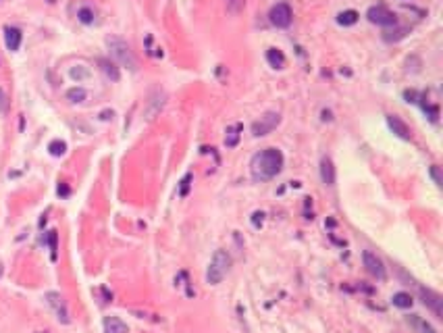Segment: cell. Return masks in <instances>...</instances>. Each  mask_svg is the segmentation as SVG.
<instances>
[{
    "instance_id": "obj_1",
    "label": "cell",
    "mask_w": 443,
    "mask_h": 333,
    "mask_svg": "<svg viewBox=\"0 0 443 333\" xmlns=\"http://www.w3.org/2000/svg\"><path fill=\"white\" fill-rule=\"evenodd\" d=\"M283 169V152L279 148H264L252 157L250 171L256 181H270Z\"/></svg>"
},
{
    "instance_id": "obj_2",
    "label": "cell",
    "mask_w": 443,
    "mask_h": 333,
    "mask_svg": "<svg viewBox=\"0 0 443 333\" xmlns=\"http://www.w3.org/2000/svg\"><path fill=\"white\" fill-rule=\"evenodd\" d=\"M106 46H108V50H111V57L119 65L131 69V71H135V69H137V60L134 57V52H131L129 44L123 40V38H116V36L106 38Z\"/></svg>"
},
{
    "instance_id": "obj_3",
    "label": "cell",
    "mask_w": 443,
    "mask_h": 333,
    "mask_svg": "<svg viewBox=\"0 0 443 333\" xmlns=\"http://www.w3.org/2000/svg\"><path fill=\"white\" fill-rule=\"evenodd\" d=\"M229 269H231V256L225 250H216L211 265L206 269V281L211 285H219L227 277Z\"/></svg>"
},
{
    "instance_id": "obj_4",
    "label": "cell",
    "mask_w": 443,
    "mask_h": 333,
    "mask_svg": "<svg viewBox=\"0 0 443 333\" xmlns=\"http://www.w3.org/2000/svg\"><path fill=\"white\" fill-rule=\"evenodd\" d=\"M269 21L273 23L275 27H289L291 21H293V13H291V6L287 2H277L273 9L269 13Z\"/></svg>"
},
{
    "instance_id": "obj_5",
    "label": "cell",
    "mask_w": 443,
    "mask_h": 333,
    "mask_svg": "<svg viewBox=\"0 0 443 333\" xmlns=\"http://www.w3.org/2000/svg\"><path fill=\"white\" fill-rule=\"evenodd\" d=\"M366 17L370 23H377V25H383V27H391V25H398V19L395 15L387 9L383 4H377V6H370Z\"/></svg>"
},
{
    "instance_id": "obj_6",
    "label": "cell",
    "mask_w": 443,
    "mask_h": 333,
    "mask_svg": "<svg viewBox=\"0 0 443 333\" xmlns=\"http://www.w3.org/2000/svg\"><path fill=\"white\" fill-rule=\"evenodd\" d=\"M279 121H281V117H279V113H264L258 121H254V123H252V134H254L256 137L269 136L270 131H273V129L279 125Z\"/></svg>"
},
{
    "instance_id": "obj_7",
    "label": "cell",
    "mask_w": 443,
    "mask_h": 333,
    "mask_svg": "<svg viewBox=\"0 0 443 333\" xmlns=\"http://www.w3.org/2000/svg\"><path fill=\"white\" fill-rule=\"evenodd\" d=\"M362 260H364V267H366V271L372 275V277H377L379 281H383L385 277H387V271H385V265H383V260H381L375 252H370L366 250L362 254Z\"/></svg>"
},
{
    "instance_id": "obj_8",
    "label": "cell",
    "mask_w": 443,
    "mask_h": 333,
    "mask_svg": "<svg viewBox=\"0 0 443 333\" xmlns=\"http://www.w3.org/2000/svg\"><path fill=\"white\" fill-rule=\"evenodd\" d=\"M46 300H48V304L54 308V313H57L58 321L60 323H69V313H67V306H65V300L60 296L58 292H48L46 294Z\"/></svg>"
},
{
    "instance_id": "obj_9",
    "label": "cell",
    "mask_w": 443,
    "mask_h": 333,
    "mask_svg": "<svg viewBox=\"0 0 443 333\" xmlns=\"http://www.w3.org/2000/svg\"><path fill=\"white\" fill-rule=\"evenodd\" d=\"M421 298H423V302H424V306H429L431 311L441 319V316H443V300H441L439 294L433 292V290H424V288H421Z\"/></svg>"
},
{
    "instance_id": "obj_10",
    "label": "cell",
    "mask_w": 443,
    "mask_h": 333,
    "mask_svg": "<svg viewBox=\"0 0 443 333\" xmlns=\"http://www.w3.org/2000/svg\"><path fill=\"white\" fill-rule=\"evenodd\" d=\"M387 125H389V129H391L398 137H402V140H410V137H412L410 127H408L400 117H395V115H387Z\"/></svg>"
},
{
    "instance_id": "obj_11",
    "label": "cell",
    "mask_w": 443,
    "mask_h": 333,
    "mask_svg": "<svg viewBox=\"0 0 443 333\" xmlns=\"http://www.w3.org/2000/svg\"><path fill=\"white\" fill-rule=\"evenodd\" d=\"M102 327H104V333H129V327L119 319V316H115V314L104 316Z\"/></svg>"
},
{
    "instance_id": "obj_12",
    "label": "cell",
    "mask_w": 443,
    "mask_h": 333,
    "mask_svg": "<svg viewBox=\"0 0 443 333\" xmlns=\"http://www.w3.org/2000/svg\"><path fill=\"white\" fill-rule=\"evenodd\" d=\"M21 40H23L21 29H17V27H6L4 29V44H6V48H9L11 52L19 50Z\"/></svg>"
},
{
    "instance_id": "obj_13",
    "label": "cell",
    "mask_w": 443,
    "mask_h": 333,
    "mask_svg": "<svg viewBox=\"0 0 443 333\" xmlns=\"http://www.w3.org/2000/svg\"><path fill=\"white\" fill-rule=\"evenodd\" d=\"M321 179L325 185H335V167H333V160L329 157L321 160Z\"/></svg>"
},
{
    "instance_id": "obj_14",
    "label": "cell",
    "mask_w": 443,
    "mask_h": 333,
    "mask_svg": "<svg viewBox=\"0 0 443 333\" xmlns=\"http://www.w3.org/2000/svg\"><path fill=\"white\" fill-rule=\"evenodd\" d=\"M408 323H410L412 327H414L418 333H437L431 323H426V321L423 319V316H418V314H412V316H408Z\"/></svg>"
},
{
    "instance_id": "obj_15",
    "label": "cell",
    "mask_w": 443,
    "mask_h": 333,
    "mask_svg": "<svg viewBox=\"0 0 443 333\" xmlns=\"http://www.w3.org/2000/svg\"><path fill=\"white\" fill-rule=\"evenodd\" d=\"M98 65H100V69H102V71H104V75L108 77V79H113V81H119L121 73H119V67H116V65L113 63V60L100 59V60H98Z\"/></svg>"
},
{
    "instance_id": "obj_16",
    "label": "cell",
    "mask_w": 443,
    "mask_h": 333,
    "mask_svg": "<svg viewBox=\"0 0 443 333\" xmlns=\"http://www.w3.org/2000/svg\"><path fill=\"white\" fill-rule=\"evenodd\" d=\"M77 19H79V23H83V25H92V23L96 21L94 6H90V4L79 6V11H77Z\"/></svg>"
},
{
    "instance_id": "obj_17",
    "label": "cell",
    "mask_w": 443,
    "mask_h": 333,
    "mask_svg": "<svg viewBox=\"0 0 443 333\" xmlns=\"http://www.w3.org/2000/svg\"><path fill=\"white\" fill-rule=\"evenodd\" d=\"M267 60H269V65L275 67V69H283V65H285V57H283V52L279 48H269L267 50Z\"/></svg>"
},
{
    "instance_id": "obj_18",
    "label": "cell",
    "mask_w": 443,
    "mask_h": 333,
    "mask_svg": "<svg viewBox=\"0 0 443 333\" xmlns=\"http://www.w3.org/2000/svg\"><path fill=\"white\" fill-rule=\"evenodd\" d=\"M239 131H242V125H231L225 131V146L227 148H235L239 142Z\"/></svg>"
},
{
    "instance_id": "obj_19",
    "label": "cell",
    "mask_w": 443,
    "mask_h": 333,
    "mask_svg": "<svg viewBox=\"0 0 443 333\" xmlns=\"http://www.w3.org/2000/svg\"><path fill=\"white\" fill-rule=\"evenodd\" d=\"M391 302H393V306H398V308H410L414 300H412L410 294H406V292H398V294H393Z\"/></svg>"
},
{
    "instance_id": "obj_20",
    "label": "cell",
    "mask_w": 443,
    "mask_h": 333,
    "mask_svg": "<svg viewBox=\"0 0 443 333\" xmlns=\"http://www.w3.org/2000/svg\"><path fill=\"white\" fill-rule=\"evenodd\" d=\"M358 17H360V15L358 13H356V11H344V13H339L337 15V23H339V25H354V23L356 21H358Z\"/></svg>"
},
{
    "instance_id": "obj_21",
    "label": "cell",
    "mask_w": 443,
    "mask_h": 333,
    "mask_svg": "<svg viewBox=\"0 0 443 333\" xmlns=\"http://www.w3.org/2000/svg\"><path fill=\"white\" fill-rule=\"evenodd\" d=\"M67 100H69V102H73V104L83 102V100H85V90L83 88H71V90H67Z\"/></svg>"
},
{
    "instance_id": "obj_22",
    "label": "cell",
    "mask_w": 443,
    "mask_h": 333,
    "mask_svg": "<svg viewBox=\"0 0 443 333\" xmlns=\"http://www.w3.org/2000/svg\"><path fill=\"white\" fill-rule=\"evenodd\" d=\"M48 150H50L52 157H60V154H65L67 144H65V142H60V140H54V142L48 146Z\"/></svg>"
},
{
    "instance_id": "obj_23",
    "label": "cell",
    "mask_w": 443,
    "mask_h": 333,
    "mask_svg": "<svg viewBox=\"0 0 443 333\" xmlns=\"http://www.w3.org/2000/svg\"><path fill=\"white\" fill-rule=\"evenodd\" d=\"M227 9L231 13H239L244 9V0H227Z\"/></svg>"
},
{
    "instance_id": "obj_24",
    "label": "cell",
    "mask_w": 443,
    "mask_h": 333,
    "mask_svg": "<svg viewBox=\"0 0 443 333\" xmlns=\"http://www.w3.org/2000/svg\"><path fill=\"white\" fill-rule=\"evenodd\" d=\"M6 111H9V98H6L4 90L0 88V115H6Z\"/></svg>"
},
{
    "instance_id": "obj_25",
    "label": "cell",
    "mask_w": 443,
    "mask_h": 333,
    "mask_svg": "<svg viewBox=\"0 0 443 333\" xmlns=\"http://www.w3.org/2000/svg\"><path fill=\"white\" fill-rule=\"evenodd\" d=\"M48 239H50V252H52V260L57 258V231H48Z\"/></svg>"
},
{
    "instance_id": "obj_26",
    "label": "cell",
    "mask_w": 443,
    "mask_h": 333,
    "mask_svg": "<svg viewBox=\"0 0 443 333\" xmlns=\"http://www.w3.org/2000/svg\"><path fill=\"white\" fill-rule=\"evenodd\" d=\"M429 173H431V177H433V181H435V183H437V185H441V183H443V177H441V171H439V167H437V165H433Z\"/></svg>"
},
{
    "instance_id": "obj_27",
    "label": "cell",
    "mask_w": 443,
    "mask_h": 333,
    "mask_svg": "<svg viewBox=\"0 0 443 333\" xmlns=\"http://www.w3.org/2000/svg\"><path fill=\"white\" fill-rule=\"evenodd\" d=\"M71 77L73 79H79V77H88V71H85V69H71Z\"/></svg>"
},
{
    "instance_id": "obj_28",
    "label": "cell",
    "mask_w": 443,
    "mask_h": 333,
    "mask_svg": "<svg viewBox=\"0 0 443 333\" xmlns=\"http://www.w3.org/2000/svg\"><path fill=\"white\" fill-rule=\"evenodd\" d=\"M190 179H192V177L188 175V177H185V179L181 181L183 185H181V196H185V194H188V185H190Z\"/></svg>"
},
{
    "instance_id": "obj_29",
    "label": "cell",
    "mask_w": 443,
    "mask_h": 333,
    "mask_svg": "<svg viewBox=\"0 0 443 333\" xmlns=\"http://www.w3.org/2000/svg\"><path fill=\"white\" fill-rule=\"evenodd\" d=\"M58 194H60V196H67V194H69V188H58Z\"/></svg>"
}]
</instances>
